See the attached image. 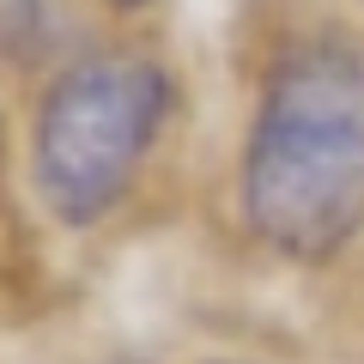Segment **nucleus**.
<instances>
[{"instance_id":"1","label":"nucleus","mask_w":364,"mask_h":364,"mask_svg":"<svg viewBox=\"0 0 364 364\" xmlns=\"http://www.w3.org/2000/svg\"><path fill=\"white\" fill-rule=\"evenodd\" d=\"M243 207L261 243L322 261L364 225V55L298 43L267 73L243 152Z\"/></svg>"},{"instance_id":"2","label":"nucleus","mask_w":364,"mask_h":364,"mask_svg":"<svg viewBox=\"0 0 364 364\" xmlns=\"http://www.w3.org/2000/svg\"><path fill=\"white\" fill-rule=\"evenodd\" d=\"M170 79L134 55H91L49 85L31 134V176L61 225H91L122 200L158 122Z\"/></svg>"},{"instance_id":"3","label":"nucleus","mask_w":364,"mask_h":364,"mask_svg":"<svg viewBox=\"0 0 364 364\" xmlns=\"http://www.w3.org/2000/svg\"><path fill=\"white\" fill-rule=\"evenodd\" d=\"M49 43V0H0V61H31Z\"/></svg>"}]
</instances>
